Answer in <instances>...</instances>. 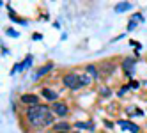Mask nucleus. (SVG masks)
Returning <instances> with one entry per match:
<instances>
[{"label":"nucleus","instance_id":"4","mask_svg":"<svg viewBox=\"0 0 147 133\" xmlns=\"http://www.w3.org/2000/svg\"><path fill=\"white\" fill-rule=\"evenodd\" d=\"M51 112H53V115H55L59 121H67V117L71 115L73 108H71V105H69V101L59 99L57 103L51 105Z\"/></svg>","mask_w":147,"mask_h":133},{"label":"nucleus","instance_id":"20","mask_svg":"<svg viewBox=\"0 0 147 133\" xmlns=\"http://www.w3.org/2000/svg\"><path fill=\"white\" fill-rule=\"evenodd\" d=\"M23 62H25L27 69H28V68H32V64H34V55H32V53H27L25 59H23Z\"/></svg>","mask_w":147,"mask_h":133},{"label":"nucleus","instance_id":"9","mask_svg":"<svg viewBox=\"0 0 147 133\" xmlns=\"http://www.w3.org/2000/svg\"><path fill=\"white\" fill-rule=\"evenodd\" d=\"M53 69H55V62H53V60H48V62L41 64V66L36 69V73H34V80H41V78L48 76Z\"/></svg>","mask_w":147,"mask_h":133},{"label":"nucleus","instance_id":"13","mask_svg":"<svg viewBox=\"0 0 147 133\" xmlns=\"http://www.w3.org/2000/svg\"><path fill=\"white\" fill-rule=\"evenodd\" d=\"M133 4L131 2H117L113 5V11L115 13H128V11H133Z\"/></svg>","mask_w":147,"mask_h":133},{"label":"nucleus","instance_id":"1","mask_svg":"<svg viewBox=\"0 0 147 133\" xmlns=\"http://www.w3.org/2000/svg\"><path fill=\"white\" fill-rule=\"evenodd\" d=\"M22 119L25 124H28L30 130H51V126L59 121L51 112V105L45 101L36 107H25L22 112Z\"/></svg>","mask_w":147,"mask_h":133},{"label":"nucleus","instance_id":"19","mask_svg":"<svg viewBox=\"0 0 147 133\" xmlns=\"http://www.w3.org/2000/svg\"><path fill=\"white\" fill-rule=\"evenodd\" d=\"M128 133H142V126L138 124V122L131 121V124H129V131H128Z\"/></svg>","mask_w":147,"mask_h":133},{"label":"nucleus","instance_id":"15","mask_svg":"<svg viewBox=\"0 0 147 133\" xmlns=\"http://www.w3.org/2000/svg\"><path fill=\"white\" fill-rule=\"evenodd\" d=\"M80 82H82V87H83V89H89V87L94 85V80L85 73V71H83V73H80Z\"/></svg>","mask_w":147,"mask_h":133},{"label":"nucleus","instance_id":"21","mask_svg":"<svg viewBox=\"0 0 147 133\" xmlns=\"http://www.w3.org/2000/svg\"><path fill=\"white\" fill-rule=\"evenodd\" d=\"M129 84V87H131V90H138L140 87H142V84H140V80H136V78H133V80H129L128 82Z\"/></svg>","mask_w":147,"mask_h":133},{"label":"nucleus","instance_id":"2","mask_svg":"<svg viewBox=\"0 0 147 133\" xmlns=\"http://www.w3.org/2000/svg\"><path fill=\"white\" fill-rule=\"evenodd\" d=\"M60 82H62V87L71 90V92H78L82 90V82H80V73L75 69H67V71H62L60 73Z\"/></svg>","mask_w":147,"mask_h":133},{"label":"nucleus","instance_id":"28","mask_svg":"<svg viewBox=\"0 0 147 133\" xmlns=\"http://www.w3.org/2000/svg\"><path fill=\"white\" fill-rule=\"evenodd\" d=\"M145 99H147V94H145Z\"/></svg>","mask_w":147,"mask_h":133},{"label":"nucleus","instance_id":"16","mask_svg":"<svg viewBox=\"0 0 147 133\" xmlns=\"http://www.w3.org/2000/svg\"><path fill=\"white\" fill-rule=\"evenodd\" d=\"M129 22H135L136 25H138V23H144V22H145V16H144L142 11H135V13H131Z\"/></svg>","mask_w":147,"mask_h":133},{"label":"nucleus","instance_id":"5","mask_svg":"<svg viewBox=\"0 0 147 133\" xmlns=\"http://www.w3.org/2000/svg\"><path fill=\"white\" fill-rule=\"evenodd\" d=\"M60 94H62V90H57V89L48 87V85H41V89H39L41 99H43L45 103H48V105H53V103H57L59 99H62Z\"/></svg>","mask_w":147,"mask_h":133},{"label":"nucleus","instance_id":"7","mask_svg":"<svg viewBox=\"0 0 147 133\" xmlns=\"http://www.w3.org/2000/svg\"><path fill=\"white\" fill-rule=\"evenodd\" d=\"M98 66H99V71H101V76L103 78H110V76H113V73H115V69H117L119 62L115 59H105L103 62H99Z\"/></svg>","mask_w":147,"mask_h":133},{"label":"nucleus","instance_id":"23","mask_svg":"<svg viewBox=\"0 0 147 133\" xmlns=\"http://www.w3.org/2000/svg\"><path fill=\"white\" fill-rule=\"evenodd\" d=\"M136 28V23L135 22H128V25H126V32H131V30Z\"/></svg>","mask_w":147,"mask_h":133},{"label":"nucleus","instance_id":"24","mask_svg":"<svg viewBox=\"0 0 147 133\" xmlns=\"http://www.w3.org/2000/svg\"><path fill=\"white\" fill-rule=\"evenodd\" d=\"M32 39H34V41H41V39H43V34L34 32V34H32Z\"/></svg>","mask_w":147,"mask_h":133},{"label":"nucleus","instance_id":"17","mask_svg":"<svg viewBox=\"0 0 147 133\" xmlns=\"http://www.w3.org/2000/svg\"><path fill=\"white\" fill-rule=\"evenodd\" d=\"M131 92V87H129V84H124V85H121L119 87V90L115 94H117V98H124V96H128Z\"/></svg>","mask_w":147,"mask_h":133},{"label":"nucleus","instance_id":"22","mask_svg":"<svg viewBox=\"0 0 147 133\" xmlns=\"http://www.w3.org/2000/svg\"><path fill=\"white\" fill-rule=\"evenodd\" d=\"M4 32H5L9 37H20V32H18V30H14V28H11V27H7Z\"/></svg>","mask_w":147,"mask_h":133},{"label":"nucleus","instance_id":"3","mask_svg":"<svg viewBox=\"0 0 147 133\" xmlns=\"http://www.w3.org/2000/svg\"><path fill=\"white\" fill-rule=\"evenodd\" d=\"M136 64H138V59L133 57V55H126V57H122V59L119 60V68H121V71L124 73V76L128 78V82L135 78Z\"/></svg>","mask_w":147,"mask_h":133},{"label":"nucleus","instance_id":"6","mask_svg":"<svg viewBox=\"0 0 147 133\" xmlns=\"http://www.w3.org/2000/svg\"><path fill=\"white\" fill-rule=\"evenodd\" d=\"M73 130H78V131H89V133H96L98 131V124L94 119H75L73 121Z\"/></svg>","mask_w":147,"mask_h":133},{"label":"nucleus","instance_id":"25","mask_svg":"<svg viewBox=\"0 0 147 133\" xmlns=\"http://www.w3.org/2000/svg\"><path fill=\"white\" fill-rule=\"evenodd\" d=\"M0 50H2V57H5V55H9V48H7L5 45H2V48H0Z\"/></svg>","mask_w":147,"mask_h":133},{"label":"nucleus","instance_id":"18","mask_svg":"<svg viewBox=\"0 0 147 133\" xmlns=\"http://www.w3.org/2000/svg\"><path fill=\"white\" fill-rule=\"evenodd\" d=\"M25 69H27V66H25V62L22 60V62H18V64L13 66V69H11V76H14L16 73H22V71H25Z\"/></svg>","mask_w":147,"mask_h":133},{"label":"nucleus","instance_id":"10","mask_svg":"<svg viewBox=\"0 0 147 133\" xmlns=\"http://www.w3.org/2000/svg\"><path fill=\"white\" fill-rule=\"evenodd\" d=\"M83 71H85V73L94 80V82H99L103 80V76H101V71H99V66L98 64H85V68H83Z\"/></svg>","mask_w":147,"mask_h":133},{"label":"nucleus","instance_id":"14","mask_svg":"<svg viewBox=\"0 0 147 133\" xmlns=\"http://www.w3.org/2000/svg\"><path fill=\"white\" fill-rule=\"evenodd\" d=\"M5 7H7V13H9V16H11V20H13V23H22V25H27V22L23 18H20V16H16V13H14V9L9 5V4H5Z\"/></svg>","mask_w":147,"mask_h":133},{"label":"nucleus","instance_id":"27","mask_svg":"<svg viewBox=\"0 0 147 133\" xmlns=\"http://www.w3.org/2000/svg\"><path fill=\"white\" fill-rule=\"evenodd\" d=\"M57 133H71V131H57Z\"/></svg>","mask_w":147,"mask_h":133},{"label":"nucleus","instance_id":"8","mask_svg":"<svg viewBox=\"0 0 147 133\" xmlns=\"http://www.w3.org/2000/svg\"><path fill=\"white\" fill-rule=\"evenodd\" d=\"M18 101H20V105H23V107H36V105L43 103L39 92H23V94H20Z\"/></svg>","mask_w":147,"mask_h":133},{"label":"nucleus","instance_id":"26","mask_svg":"<svg viewBox=\"0 0 147 133\" xmlns=\"http://www.w3.org/2000/svg\"><path fill=\"white\" fill-rule=\"evenodd\" d=\"M71 133H82V131H78V130H73V131H71Z\"/></svg>","mask_w":147,"mask_h":133},{"label":"nucleus","instance_id":"11","mask_svg":"<svg viewBox=\"0 0 147 133\" xmlns=\"http://www.w3.org/2000/svg\"><path fill=\"white\" fill-rule=\"evenodd\" d=\"M57 131H73V121H57L51 126L50 133H57Z\"/></svg>","mask_w":147,"mask_h":133},{"label":"nucleus","instance_id":"12","mask_svg":"<svg viewBox=\"0 0 147 133\" xmlns=\"http://www.w3.org/2000/svg\"><path fill=\"white\" fill-rule=\"evenodd\" d=\"M98 98L99 99H110L112 96H113V89L108 85V84H101L99 87H98Z\"/></svg>","mask_w":147,"mask_h":133}]
</instances>
